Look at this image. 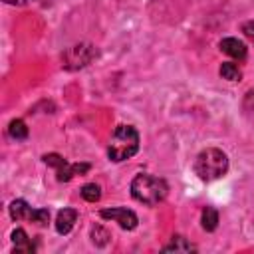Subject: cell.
<instances>
[{
	"instance_id": "6da1fadb",
	"label": "cell",
	"mask_w": 254,
	"mask_h": 254,
	"mask_svg": "<svg viewBox=\"0 0 254 254\" xmlns=\"http://www.w3.org/2000/svg\"><path fill=\"white\" fill-rule=\"evenodd\" d=\"M139 151V133L131 125H117L107 147V157L113 163L131 159Z\"/></svg>"
},
{
	"instance_id": "7a4b0ae2",
	"label": "cell",
	"mask_w": 254,
	"mask_h": 254,
	"mask_svg": "<svg viewBox=\"0 0 254 254\" xmlns=\"http://www.w3.org/2000/svg\"><path fill=\"white\" fill-rule=\"evenodd\" d=\"M167 190H169V187H167V183L163 179L147 175V173H141L131 181L133 198L143 202V204H149V206L161 202L167 196Z\"/></svg>"
},
{
	"instance_id": "3957f363",
	"label": "cell",
	"mask_w": 254,
	"mask_h": 254,
	"mask_svg": "<svg viewBox=\"0 0 254 254\" xmlns=\"http://www.w3.org/2000/svg\"><path fill=\"white\" fill-rule=\"evenodd\" d=\"M226 171H228V157L224 151H220L216 147H208V149L200 151L194 161V173L202 181H216V179L224 177Z\"/></svg>"
},
{
	"instance_id": "277c9868",
	"label": "cell",
	"mask_w": 254,
	"mask_h": 254,
	"mask_svg": "<svg viewBox=\"0 0 254 254\" xmlns=\"http://www.w3.org/2000/svg\"><path fill=\"white\" fill-rule=\"evenodd\" d=\"M46 165L54 167L56 169V175H58V181L60 183H67L71 181L75 175H85L89 171V165L87 163H75V165H69L62 155L58 153H48L42 157Z\"/></svg>"
},
{
	"instance_id": "5b68a950",
	"label": "cell",
	"mask_w": 254,
	"mask_h": 254,
	"mask_svg": "<svg viewBox=\"0 0 254 254\" xmlns=\"http://www.w3.org/2000/svg\"><path fill=\"white\" fill-rule=\"evenodd\" d=\"M97 56V50L91 46V44H77V46H71L67 48L64 54H62V65L65 69H81L85 67L93 58Z\"/></svg>"
},
{
	"instance_id": "8992f818",
	"label": "cell",
	"mask_w": 254,
	"mask_h": 254,
	"mask_svg": "<svg viewBox=\"0 0 254 254\" xmlns=\"http://www.w3.org/2000/svg\"><path fill=\"white\" fill-rule=\"evenodd\" d=\"M10 216H12L14 220L26 218V220H32V222L44 226V224H48V220H50V210H48V208H32L26 200L16 198V200L10 202Z\"/></svg>"
},
{
	"instance_id": "52a82bcc",
	"label": "cell",
	"mask_w": 254,
	"mask_h": 254,
	"mask_svg": "<svg viewBox=\"0 0 254 254\" xmlns=\"http://www.w3.org/2000/svg\"><path fill=\"white\" fill-rule=\"evenodd\" d=\"M99 216L101 218H109V220H115L123 230H133L137 226V214L131 210V208H123V206H117V208H103L99 210Z\"/></svg>"
},
{
	"instance_id": "ba28073f",
	"label": "cell",
	"mask_w": 254,
	"mask_h": 254,
	"mask_svg": "<svg viewBox=\"0 0 254 254\" xmlns=\"http://www.w3.org/2000/svg\"><path fill=\"white\" fill-rule=\"evenodd\" d=\"M220 50L224 54H228L230 58H234V60H240V62L246 60V46L238 38H224L220 42Z\"/></svg>"
},
{
	"instance_id": "9c48e42d",
	"label": "cell",
	"mask_w": 254,
	"mask_h": 254,
	"mask_svg": "<svg viewBox=\"0 0 254 254\" xmlns=\"http://www.w3.org/2000/svg\"><path fill=\"white\" fill-rule=\"evenodd\" d=\"M75 220H77V210H75V208H64V210L58 212L56 230H58L60 234H67V232L73 228Z\"/></svg>"
},
{
	"instance_id": "30bf717a",
	"label": "cell",
	"mask_w": 254,
	"mask_h": 254,
	"mask_svg": "<svg viewBox=\"0 0 254 254\" xmlns=\"http://www.w3.org/2000/svg\"><path fill=\"white\" fill-rule=\"evenodd\" d=\"M12 242H14V252H22V254H30L36 250V246L30 242L28 234L24 228H16L12 232Z\"/></svg>"
},
{
	"instance_id": "8fae6325",
	"label": "cell",
	"mask_w": 254,
	"mask_h": 254,
	"mask_svg": "<svg viewBox=\"0 0 254 254\" xmlns=\"http://www.w3.org/2000/svg\"><path fill=\"white\" fill-rule=\"evenodd\" d=\"M163 250H165V252H194L196 246L190 244V242H189L187 238H183V236H175V238L171 240V244H167Z\"/></svg>"
},
{
	"instance_id": "7c38bea8",
	"label": "cell",
	"mask_w": 254,
	"mask_h": 254,
	"mask_svg": "<svg viewBox=\"0 0 254 254\" xmlns=\"http://www.w3.org/2000/svg\"><path fill=\"white\" fill-rule=\"evenodd\" d=\"M200 222H202V228H204L206 232H212V230L218 226V212H216V208L206 206V208L202 210Z\"/></svg>"
},
{
	"instance_id": "4fadbf2b",
	"label": "cell",
	"mask_w": 254,
	"mask_h": 254,
	"mask_svg": "<svg viewBox=\"0 0 254 254\" xmlns=\"http://www.w3.org/2000/svg\"><path fill=\"white\" fill-rule=\"evenodd\" d=\"M8 135L16 141H24L28 137V127L22 119H12L10 125H8Z\"/></svg>"
},
{
	"instance_id": "5bb4252c",
	"label": "cell",
	"mask_w": 254,
	"mask_h": 254,
	"mask_svg": "<svg viewBox=\"0 0 254 254\" xmlns=\"http://www.w3.org/2000/svg\"><path fill=\"white\" fill-rule=\"evenodd\" d=\"M220 75H222L224 79H228V81H240V79H242L240 67H238L236 64H232V62H224V64L220 65Z\"/></svg>"
},
{
	"instance_id": "9a60e30c",
	"label": "cell",
	"mask_w": 254,
	"mask_h": 254,
	"mask_svg": "<svg viewBox=\"0 0 254 254\" xmlns=\"http://www.w3.org/2000/svg\"><path fill=\"white\" fill-rule=\"evenodd\" d=\"M81 196L87 202H97L101 198V189L95 183H87V185L81 187Z\"/></svg>"
},
{
	"instance_id": "2e32d148",
	"label": "cell",
	"mask_w": 254,
	"mask_h": 254,
	"mask_svg": "<svg viewBox=\"0 0 254 254\" xmlns=\"http://www.w3.org/2000/svg\"><path fill=\"white\" fill-rule=\"evenodd\" d=\"M91 240L95 246H105L109 242V232L103 226H93L91 228Z\"/></svg>"
},
{
	"instance_id": "e0dca14e",
	"label": "cell",
	"mask_w": 254,
	"mask_h": 254,
	"mask_svg": "<svg viewBox=\"0 0 254 254\" xmlns=\"http://www.w3.org/2000/svg\"><path fill=\"white\" fill-rule=\"evenodd\" d=\"M242 32L246 34V38H250V40L254 42V20L246 22V24H244V28H242Z\"/></svg>"
},
{
	"instance_id": "ac0fdd59",
	"label": "cell",
	"mask_w": 254,
	"mask_h": 254,
	"mask_svg": "<svg viewBox=\"0 0 254 254\" xmlns=\"http://www.w3.org/2000/svg\"><path fill=\"white\" fill-rule=\"evenodd\" d=\"M6 4H26V2H30V0H4Z\"/></svg>"
}]
</instances>
